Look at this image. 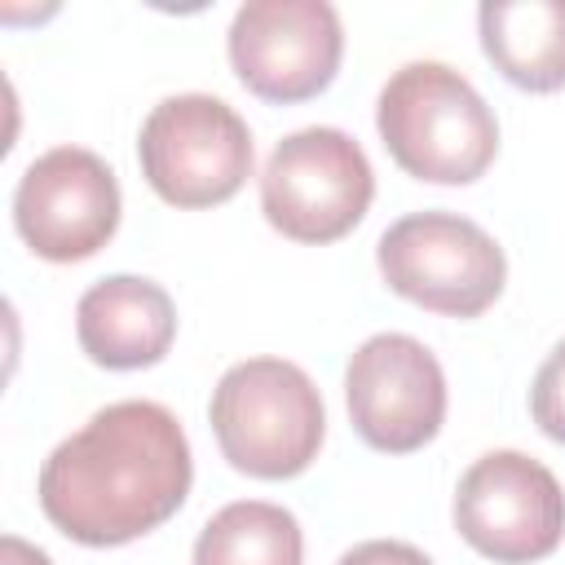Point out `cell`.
<instances>
[{"mask_svg": "<svg viewBox=\"0 0 565 565\" xmlns=\"http://www.w3.org/2000/svg\"><path fill=\"white\" fill-rule=\"evenodd\" d=\"M190 441L159 402H115L40 468L44 516L84 547H119L163 525L190 494Z\"/></svg>", "mask_w": 565, "mask_h": 565, "instance_id": "obj_1", "label": "cell"}, {"mask_svg": "<svg viewBox=\"0 0 565 565\" xmlns=\"http://www.w3.org/2000/svg\"><path fill=\"white\" fill-rule=\"evenodd\" d=\"M375 124L397 168L433 185H468L499 154L494 110L446 62L393 71L380 88Z\"/></svg>", "mask_w": 565, "mask_h": 565, "instance_id": "obj_2", "label": "cell"}, {"mask_svg": "<svg viewBox=\"0 0 565 565\" xmlns=\"http://www.w3.org/2000/svg\"><path fill=\"white\" fill-rule=\"evenodd\" d=\"M212 433L221 455L265 481L296 477L313 463L327 415L313 380L282 358H247L212 388Z\"/></svg>", "mask_w": 565, "mask_h": 565, "instance_id": "obj_3", "label": "cell"}, {"mask_svg": "<svg viewBox=\"0 0 565 565\" xmlns=\"http://www.w3.org/2000/svg\"><path fill=\"white\" fill-rule=\"evenodd\" d=\"M150 190L172 207H212L252 177V132L234 106L207 93L163 97L137 137Z\"/></svg>", "mask_w": 565, "mask_h": 565, "instance_id": "obj_4", "label": "cell"}, {"mask_svg": "<svg viewBox=\"0 0 565 565\" xmlns=\"http://www.w3.org/2000/svg\"><path fill=\"white\" fill-rule=\"evenodd\" d=\"M384 282L419 309L477 318L503 291V247L468 216L411 212L393 221L375 247Z\"/></svg>", "mask_w": 565, "mask_h": 565, "instance_id": "obj_5", "label": "cell"}, {"mask_svg": "<svg viewBox=\"0 0 565 565\" xmlns=\"http://www.w3.org/2000/svg\"><path fill=\"white\" fill-rule=\"evenodd\" d=\"M375 194L362 146L340 128H300L282 137L260 172L265 221L296 243H331L349 234Z\"/></svg>", "mask_w": 565, "mask_h": 565, "instance_id": "obj_6", "label": "cell"}, {"mask_svg": "<svg viewBox=\"0 0 565 565\" xmlns=\"http://www.w3.org/2000/svg\"><path fill=\"white\" fill-rule=\"evenodd\" d=\"M455 530L499 565H530L565 534L561 481L521 450H490L459 477Z\"/></svg>", "mask_w": 565, "mask_h": 565, "instance_id": "obj_7", "label": "cell"}, {"mask_svg": "<svg viewBox=\"0 0 565 565\" xmlns=\"http://www.w3.org/2000/svg\"><path fill=\"white\" fill-rule=\"evenodd\" d=\"M344 31L327 0H247L230 22V62L265 102L318 97L340 66Z\"/></svg>", "mask_w": 565, "mask_h": 565, "instance_id": "obj_8", "label": "cell"}, {"mask_svg": "<svg viewBox=\"0 0 565 565\" xmlns=\"http://www.w3.org/2000/svg\"><path fill=\"white\" fill-rule=\"evenodd\" d=\"M13 225L44 260H84L102 252L119 225V181L110 163L84 146L40 154L13 190Z\"/></svg>", "mask_w": 565, "mask_h": 565, "instance_id": "obj_9", "label": "cell"}, {"mask_svg": "<svg viewBox=\"0 0 565 565\" xmlns=\"http://www.w3.org/2000/svg\"><path fill=\"white\" fill-rule=\"evenodd\" d=\"M344 402L366 446L406 455L437 437L446 419V375L415 335L384 331L349 358Z\"/></svg>", "mask_w": 565, "mask_h": 565, "instance_id": "obj_10", "label": "cell"}, {"mask_svg": "<svg viewBox=\"0 0 565 565\" xmlns=\"http://www.w3.org/2000/svg\"><path fill=\"white\" fill-rule=\"evenodd\" d=\"M75 335H79V349L97 366H110V371L154 366L172 349L177 309L159 282L115 274V278L93 282L79 296Z\"/></svg>", "mask_w": 565, "mask_h": 565, "instance_id": "obj_11", "label": "cell"}, {"mask_svg": "<svg viewBox=\"0 0 565 565\" xmlns=\"http://www.w3.org/2000/svg\"><path fill=\"white\" fill-rule=\"evenodd\" d=\"M477 22L481 49L508 84L525 93L565 88V0H486Z\"/></svg>", "mask_w": 565, "mask_h": 565, "instance_id": "obj_12", "label": "cell"}, {"mask_svg": "<svg viewBox=\"0 0 565 565\" xmlns=\"http://www.w3.org/2000/svg\"><path fill=\"white\" fill-rule=\"evenodd\" d=\"M305 539L287 508L265 499L225 503L194 543V565H300Z\"/></svg>", "mask_w": 565, "mask_h": 565, "instance_id": "obj_13", "label": "cell"}, {"mask_svg": "<svg viewBox=\"0 0 565 565\" xmlns=\"http://www.w3.org/2000/svg\"><path fill=\"white\" fill-rule=\"evenodd\" d=\"M530 411H534V424L565 446V340L547 353V362L539 366L534 375V388H530Z\"/></svg>", "mask_w": 565, "mask_h": 565, "instance_id": "obj_14", "label": "cell"}, {"mask_svg": "<svg viewBox=\"0 0 565 565\" xmlns=\"http://www.w3.org/2000/svg\"><path fill=\"white\" fill-rule=\"evenodd\" d=\"M335 565H433L419 547L411 543H397V539H371V543H358L349 547Z\"/></svg>", "mask_w": 565, "mask_h": 565, "instance_id": "obj_15", "label": "cell"}, {"mask_svg": "<svg viewBox=\"0 0 565 565\" xmlns=\"http://www.w3.org/2000/svg\"><path fill=\"white\" fill-rule=\"evenodd\" d=\"M0 565H53L40 547H31L26 539H18V534H4L0 539Z\"/></svg>", "mask_w": 565, "mask_h": 565, "instance_id": "obj_16", "label": "cell"}]
</instances>
